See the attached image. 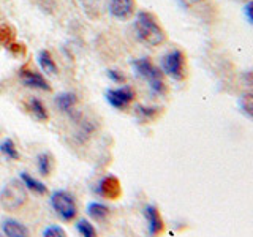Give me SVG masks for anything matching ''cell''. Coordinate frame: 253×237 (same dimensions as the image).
I'll list each match as a JSON object with an SVG mask.
<instances>
[{"mask_svg": "<svg viewBox=\"0 0 253 237\" xmlns=\"http://www.w3.org/2000/svg\"><path fill=\"white\" fill-rule=\"evenodd\" d=\"M134 30L142 43L147 46H160L166 41V34L157 18L149 11H139L134 21Z\"/></svg>", "mask_w": 253, "mask_h": 237, "instance_id": "cell-1", "label": "cell"}, {"mask_svg": "<svg viewBox=\"0 0 253 237\" xmlns=\"http://www.w3.org/2000/svg\"><path fill=\"white\" fill-rule=\"evenodd\" d=\"M133 67H134V70H136V73L149 82V87L152 89V92H155L158 95L166 93V84H165V79H163V71H162V68L154 65L152 60L147 59V57H142V59L134 60Z\"/></svg>", "mask_w": 253, "mask_h": 237, "instance_id": "cell-2", "label": "cell"}, {"mask_svg": "<svg viewBox=\"0 0 253 237\" xmlns=\"http://www.w3.org/2000/svg\"><path fill=\"white\" fill-rule=\"evenodd\" d=\"M27 202V188L22 180L13 179L0 192V205L5 210H18Z\"/></svg>", "mask_w": 253, "mask_h": 237, "instance_id": "cell-3", "label": "cell"}, {"mask_svg": "<svg viewBox=\"0 0 253 237\" xmlns=\"http://www.w3.org/2000/svg\"><path fill=\"white\" fill-rule=\"evenodd\" d=\"M162 71L174 81H184L187 78V59L180 49H172L162 57Z\"/></svg>", "mask_w": 253, "mask_h": 237, "instance_id": "cell-4", "label": "cell"}, {"mask_svg": "<svg viewBox=\"0 0 253 237\" xmlns=\"http://www.w3.org/2000/svg\"><path fill=\"white\" fill-rule=\"evenodd\" d=\"M51 204L62 220L70 221L76 217V212H78L76 202L73 199V196L68 192H65V190H55L51 196Z\"/></svg>", "mask_w": 253, "mask_h": 237, "instance_id": "cell-5", "label": "cell"}, {"mask_svg": "<svg viewBox=\"0 0 253 237\" xmlns=\"http://www.w3.org/2000/svg\"><path fill=\"white\" fill-rule=\"evenodd\" d=\"M106 100L111 106H114L117 109H122V108L128 106L130 103L134 100V90L128 85L121 87V89H111L106 92Z\"/></svg>", "mask_w": 253, "mask_h": 237, "instance_id": "cell-6", "label": "cell"}, {"mask_svg": "<svg viewBox=\"0 0 253 237\" xmlns=\"http://www.w3.org/2000/svg\"><path fill=\"white\" fill-rule=\"evenodd\" d=\"M134 8H136L134 0H108V10L111 16L121 21L130 19L134 14Z\"/></svg>", "mask_w": 253, "mask_h": 237, "instance_id": "cell-7", "label": "cell"}, {"mask_svg": "<svg viewBox=\"0 0 253 237\" xmlns=\"http://www.w3.org/2000/svg\"><path fill=\"white\" fill-rule=\"evenodd\" d=\"M19 78L24 85L32 87V89H40V90H51V85L47 84L46 79L35 70H30L29 67H22L19 70Z\"/></svg>", "mask_w": 253, "mask_h": 237, "instance_id": "cell-8", "label": "cell"}, {"mask_svg": "<svg viewBox=\"0 0 253 237\" xmlns=\"http://www.w3.org/2000/svg\"><path fill=\"white\" fill-rule=\"evenodd\" d=\"M97 192L100 196L106 198V199H117L122 195V188H121V182L114 176H106L105 179L100 180Z\"/></svg>", "mask_w": 253, "mask_h": 237, "instance_id": "cell-9", "label": "cell"}, {"mask_svg": "<svg viewBox=\"0 0 253 237\" xmlns=\"http://www.w3.org/2000/svg\"><path fill=\"white\" fill-rule=\"evenodd\" d=\"M144 217L147 220V226H149V234H160L163 231V218L160 215V212L155 207V205H147L144 209Z\"/></svg>", "mask_w": 253, "mask_h": 237, "instance_id": "cell-10", "label": "cell"}, {"mask_svg": "<svg viewBox=\"0 0 253 237\" xmlns=\"http://www.w3.org/2000/svg\"><path fill=\"white\" fill-rule=\"evenodd\" d=\"M84 13L92 19H97L108 8V0H79Z\"/></svg>", "mask_w": 253, "mask_h": 237, "instance_id": "cell-11", "label": "cell"}, {"mask_svg": "<svg viewBox=\"0 0 253 237\" xmlns=\"http://www.w3.org/2000/svg\"><path fill=\"white\" fill-rule=\"evenodd\" d=\"M2 231L5 236H10V237H27L29 236V229L22 223H19L18 220H13V218H8L3 221Z\"/></svg>", "mask_w": 253, "mask_h": 237, "instance_id": "cell-12", "label": "cell"}, {"mask_svg": "<svg viewBox=\"0 0 253 237\" xmlns=\"http://www.w3.org/2000/svg\"><path fill=\"white\" fill-rule=\"evenodd\" d=\"M38 63H40V67H42V70L44 71V73L47 75H57V65H55V62L52 59V55L49 51H40L38 52Z\"/></svg>", "mask_w": 253, "mask_h": 237, "instance_id": "cell-13", "label": "cell"}, {"mask_svg": "<svg viewBox=\"0 0 253 237\" xmlns=\"http://www.w3.org/2000/svg\"><path fill=\"white\" fill-rule=\"evenodd\" d=\"M19 179L22 180V184L26 185V188L32 190L34 193L44 195V193L47 192V188H46L44 184H42V182H38V180L34 179V177H30L27 172H21V177H19Z\"/></svg>", "mask_w": 253, "mask_h": 237, "instance_id": "cell-14", "label": "cell"}, {"mask_svg": "<svg viewBox=\"0 0 253 237\" xmlns=\"http://www.w3.org/2000/svg\"><path fill=\"white\" fill-rule=\"evenodd\" d=\"M76 97L75 93H70V92H65V93H60L55 97V105L59 106V109H62L63 113H68V111H71L75 108L76 105Z\"/></svg>", "mask_w": 253, "mask_h": 237, "instance_id": "cell-15", "label": "cell"}, {"mask_svg": "<svg viewBox=\"0 0 253 237\" xmlns=\"http://www.w3.org/2000/svg\"><path fill=\"white\" fill-rule=\"evenodd\" d=\"M87 213L97 221H103L108 215H109V209L106 207L105 204H100V202H92L87 205Z\"/></svg>", "mask_w": 253, "mask_h": 237, "instance_id": "cell-16", "label": "cell"}, {"mask_svg": "<svg viewBox=\"0 0 253 237\" xmlns=\"http://www.w3.org/2000/svg\"><path fill=\"white\" fill-rule=\"evenodd\" d=\"M37 168L40 171L42 176H49L51 171H52V157L51 154H40L37 157Z\"/></svg>", "mask_w": 253, "mask_h": 237, "instance_id": "cell-17", "label": "cell"}, {"mask_svg": "<svg viewBox=\"0 0 253 237\" xmlns=\"http://www.w3.org/2000/svg\"><path fill=\"white\" fill-rule=\"evenodd\" d=\"M239 108H241V111L245 116H249L250 118H253V89H250V90H247L245 93L241 95Z\"/></svg>", "mask_w": 253, "mask_h": 237, "instance_id": "cell-18", "label": "cell"}, {"mask_svg": "<svg viewBox=\"0 0 253 237\" xmlns=\"http://www.w3.org/2000/svg\"><path fill=\"white\" fill-rule=\"evenodd\" d=\"M29 106H30V111H32V114H34L38 120H42V122H46L47 118H49V114H47V111L44 108V105L42 101H40L38 98H32L29 101Z\"/></svg>", "mask_w": 253, "mask_h": 237, "instance_id": "cell-19", "label": "cell"}, {"mask_svg": "<svg viewBox=\"0 0 253 237\" xmlns=\"http://www.w3.org/2000/svg\"><path fill=\"white\" fill-rule=\"evenodd\" d=\"M0 152L5 157H8V160H18L19 158V152H18V149H16L13 139H5L2 144H0Z\"/></svg>", "mask_w": 253, "mask_h": 237, "instance_id": "cell-20", "label": "cell"}, {"mask_svg": "<svg viewBox=\"0 0 253 237\" xmlns=\"http://www.w3.org/2000/svg\"><path fill=\"white\" fill-rule=\"evenodd\" d=\"M14 37H16V32L11 26H8V24H2L0 26V44L3 46H8L14 41Z\"/></svg>", "mask_w": 253, "mask_h": 237, "instance_id": "cell-21", "label": "cell"}, {"mask_svg": "<svg viewBox=\"0 0 253 237\" xmlns=\"http://www.w3.org/2000/svg\"><path fill=\"white\" fill-rule=\"evenodd\" d=\"M136 114L141 120H154L160 114V108H146V106H136Z\"/></svg>", "mask_w": 253, "mask_h": 237, "instance_id": "cell-22", "label": "cell"}, {"mask_svg": "<svg viewBox=\"0 0 253 237\" xmlns=\"http://www.w3.org/2000/svg\"><path fill=\"white\" fill-rule=\"evenodd\" d=\"M76 229L79 231V234H83L85 237H93L95 234H97V231H95V228L92 226V223H89L87 220H79L76 223Z\"/></svg>", "mask_w": 253, "mask_h": 237, "instance_id": "cell-23", "label": "cell"}, {"mask_svg": "<svg viewBox=\"0 0 253 237\" xmlns=\"http://www.w3.org/2000/svg\"><path fill=\"white\" fill-rule=\"evenodd\" d=\"M38 6L44 13L52 14L55 11V8H57V0H38Z\"/></svg>", "mask_w": 253, "mask_h": 237, "instance_id": "cell-24", "label": "cell"}, {"mask_svg": "<svg viewBox=\"0 0 253 237\" xmlns=\"http://www.w3.org/2000/svg\"><path fill=\"white\" fill-rule=\"evenodd\" d=\"M43 236H46V237H65L67 234L60 226H47L43 231Z\"/></svg>", "mask_w": 253, "mask_h": 237, "instance_id": "cell-25", "label": "cell"}, {"mask_svg": "<svg viewBox=\"0 0 253 237\" xmlns=\"http://www.w3.org/2000/svg\"><path fill=\"white\" fill-rule=\"evenodd\" d=\"M8 49H10L14 55H22L24 52H26V46L24 44H18V43H11L6 46Z\"/></svg>", "mask_w": 253, "mask_h": 237, "instance_id": "cell-26", "label": "cell"}, {"mask_svg": "<svg viewBox=\"0 0 253 237\" xmlns=\"http://www.w3.org/2000/svg\"><path fill=\"white\" fill-rule=\"evenodd\" d=\"M244 14H245V18H247V21L253 24V0H250V2L244 6Z\"/></svg>", "mask_w": 253, "mask_h": 237, "instance_id": "cell-27", "label": "cell"}, {"mask_svg": "<svg viewBox=\"0 0 253 237\" xmlns=\"http://www.w3.org/2000/svg\"><path fill=\"white\" fill-rule=\"evenodd\" d=\"M108 76H109L111 81H114V82H124V81H125L124 75L119 73L117 70H109V71H108Z\"/></svg>", "mask_w": 253, "mask_h": 237, "instance_id": "cell-28", "label": "cell"}, {"mask_svg": "<svg viewBox=\"0 0 253 237\" xmlns=\"http://www.w3.org/2000/svg\"><path fill=\"white\" fill-rule=\"evenodd\" d=\"M242 81L247 84L250 89H253V70H247L242 73Z\"/></svg>", "mask_w": 253, "mask_h": 237, "instance_id": "cell-29", "label": "cell"}, {"mask_svg": "<svg viewBox=\"0 0 253 237\" xmlns=\"http://www.w3.org/2000/svg\"><path fill=\"white\" fill-rule=\"evenodd\" d=\"M196 2H201V0H196Z\"/></svg>", "mask_w": 253, "mask_h": 237, "instance_id": "cell-30", "label": "cell"}]
</instances>
